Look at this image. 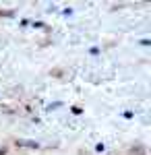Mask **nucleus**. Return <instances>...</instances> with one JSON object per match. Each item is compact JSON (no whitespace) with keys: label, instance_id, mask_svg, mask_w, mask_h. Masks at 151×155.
Listing matches in <instances>:
<instances>
[{"label":"nucleus","instance_id":"nucleus-1","mask_svg":"<svg viewBox=\"0 0 151 155\" xmlns=\"http://www.w3.org/2000/svg\"><path fill=\"white\" fill-rule=\"evenodd\" d=\"M17 147H27V149H39V143H35V141H17Z\"/></svg>","mask_w":151,"mask_h":155},{"label":"nucleus","instance_id":"nucleus-2","mask_svg":"<svg viewBox=\"0 0 151 155\" xmlns=\"http://www.w3.org/2000/svg\"><path fill=\"white\" fill-rule=\"evenodd\" d=\"M70 112H72L75 116H81V114H83V107H79V106H72V107H70Z\"/></svg>","mask_w":151,"mask_h":155},{"label":"nucleus","instance_id":"nucleus-3","mask_svg":"<svg viewBox=\"0 0 151 155\" xmlns=\"http://www.w3.org/2000/svg\"><path fill=\"white\" fill-rule=\"evenodd\" d=\"M104 149H106L104 143H97V145H95V151H97V153H104Z\"/></svg>","mask_w":151,"mask_h":155},{"label":"nucleus","instance_id":"nucleus-4","mask_svg":"<svg viewBox=\"0 0 151 155\" xmlns=\"http://www.w3.org/2000/svg\"><path fill=\"white\" fill-rule=\"evenodd\" d=\"M149 44H151L149 37H143V39H141V46H149Z\"/></svg>","mask_w":151,"mask_h":155},{"label":"nucleus","instance_id":"nucleus-5","mask_svg":"<svg viewBox=\"0 0 151 155\" xmlns=\"http://www.w3.org/2000/svg\"><path fill=\"white\" fill-rule=\"evenodd\" d=\"M33 27H35V29H42V27H44V23H42V21H35Z\"/></svg>","mask_w":151,"mask_h":155},{"label":"nucleus","instance_id":"nucleus-6","mask_svg":"<svg viewBox=\"0 0 151 155\" xmlns=\"http://www.w3.org/2000/svg\"><path fill=\"white\" fill-rule=\"evenodd\" d=\"M0 155H6V149H0Z\"/></svg>","mask_w":151,"mask_h":155}]
</instances>
